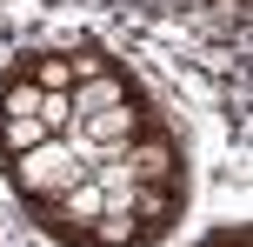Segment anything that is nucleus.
<instances>
[{
    "label": "nucleus",
    "instance_id": "f257e3e1",
    "mask_svg": "<svg viewBox=\"0 0 253 247\" xmlns=\"http://www.w3.org/2000/svg\"><path fill=\"white\" fill-rule=\"evenodd\" d=\"M7 167V187L34 207V200H47V194H60V187H74V181H87L93 174V160L80 154L67 134H47V141H34L27 154H13V160H0Z\"/></svg>",
    "mask_w": 253,
    "mask_h": 247
},
{
    "label": "nucleus",
    "instance_id": "f03ea898",
    "mask_svg": "<svg viewBox=\"0 0 253 247\" xmlns=\"http://www.w3.org/2000/svg\"><path fill=\"white\" fill-rule=\"evenodd\" d=\"M34 141H47V120H40V87L20 74V67H7V74H0V160L27 154Z\"/></svg>",
    "mask_w": 253,
    "mask_h": 247
},
{
    "label": "nucleus",
    "instance_id": "7ed1b4c3",
    "mask_svg": "<svg viewBox=\"0 0 253 247\" xmlns=\"http://www.w3.org/2000/svg\"><path fill=\"white\" fill-rule=\"evenodd\" d=\"M13 67H20V74L34 80L40 94H67V87H74V60H67V47H40V53H20Z\"/></svg>",
    "mask_w": 253,
    "mask_h": 247
},
{
    "label": "nucleus",
    "instance_id": "20e7f679",
    "mask_svg": "<svg viewBox=\"0 0 253 247\" xmlns=\"http://www.w3.org/2000/svg\"><path fill=\"white\" fill-rule=\"evenodd\" d=\"M200 247H253V234H247V227H213Z\"/></svg>",
    "mask_w": 253,
    "mask_h": 247
}]
</instances>
